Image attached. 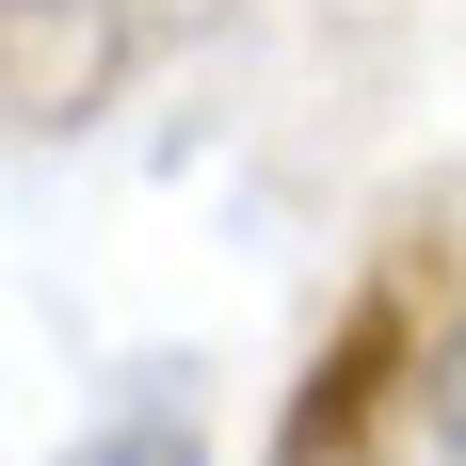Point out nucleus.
Instances as JSON below:
<instances>
[{
    "mask_svg": "<svg viewBox=\"0 0 466 466\" xmlns=\"http://www.w3.org/2000/svg\"><path fill=\"white\" fill-rule=\"evenodd\" d=\"M96 65H113V0H0V81L33 113H81Z\"/></svg>",
    "mask_w": 466,
    "mask_h": 466,
    "instance_id": "f257e3e1",
    "label": "nucleus"
},
{
    "mask_svg": "<svg viewBox=\"0 0 466 466\" xmlns=\"http://www.w3.org/2000/svg\"><path fill=\"white\" fill-rule=\"evenodd\" d=\"M65 466H209V434H193L177 402H161V386H145L129 419H96V434H81V451H65Z\"/></svg>",
    "mask_w": 466,
    "mask_h": 466,
    "instance_id": "f03ea898",
    "label": "nucleus"
},
{
    "mask_svg": "<svg viewBox=\"0 0 466 466\" xmlns=\"http://www.w3.org/2000/svg\"><path fill=\"white\" fill-rule=\"evenodd\" d=\"M434 466H466V354H451V386H434Z\"/></svg>",
    "mask_w": 466,
    "mask_h": 466,
    "instance_id": "7ed1b4c3",
    "label": "nucleus"
},
{
    "mask_svg": "<svg viewBox=\"0 0 466 466\" xmlns=\"http://www.w3.org/2000/svg\"><path fill=\"white\" fill-rule=\"evenodd\" d=\"M338 466H370V451H338Z\"/></svg>",
    "mask_w": 466,
    "mask_h": 466,
    "instance_id": "20e7f679",
    "label": "nucleus"
}]
</instances>
